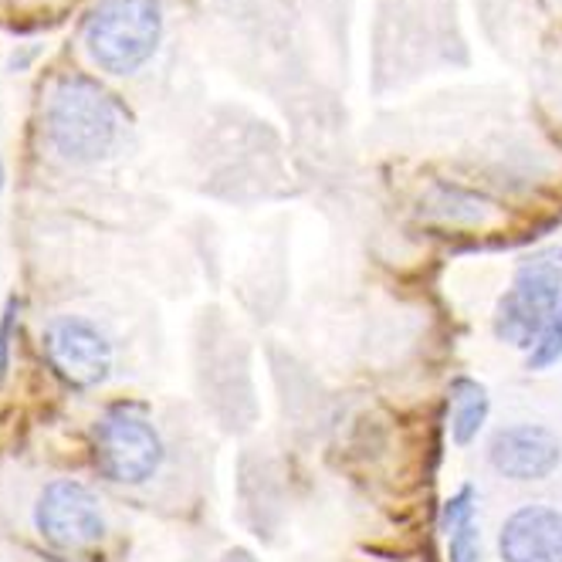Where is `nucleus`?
Here are the masks:
<instances>
[{
    "label": "nucleus",
    "mask_w": 562,
    "mask_h": 562,
    "mask_svg": "<svg viewBox=\"0 0 562 562\" xmlns=\"http://www.w3.org/2000/svg\"><path fill=\"white\" fill-rule=\"evenodd\" d=\"M498 562H562V508L526 502L512 508L495 536Z\"/></svg>",
    "instance_id": "6e6552de"
},
{
    "label": "nucleus",
    "mask_w": 562,
    "mask_h": 562,
    "mask_svg": "<svg viewBox=\"0 0 562 562\" xmlns=\"http://www.w3.org/2000/svg\"><path fill=\"white\" fill-rule=\"evenodd\" d=\"M448 539V562H485V549H481V526L477 515L458 521L454 529L445 532Z\"/></svg>",
    "instance_id": "9d476101"
},
{
    "label": "nucleus",
    "mask_w": 562,
    "mask_h": 562,
    "mask_svg": "<svg viewBox=\"0 0 562 562\" xmlns=\"http://www.w3.org/2000/svg\"><path fill=\"white\" fill-rule=\"evenodd\" d=\"M34 529L48 546L75 552L105 536V515L92 488L71 477H55L34 502Z\"/></svg>",
    "instance_id": "423d86ee"
},
{
    "label": "nucleus",
    "mask_w": 562,
    "mask_h": 562,
    "mask_svg": "<svg viewBox=\"0 0 562 562\" xmlns=\"http://www.w3.org/2000/svg\"><path fill=\"white\" fill-rule=\"evenodd\" d=\"M159 0H105L86 21V52L109 75L139 71L159 48Z\"/></svg>",
    "instance_id": "f03ea898"
},
{
    "label": "nucleus",
    "mask_w": 562,
    "mask_h": 562,
    "mask_svg": "<svg viewBox=\"0 0 562 562\" xmlns=\"http://www.w3.org/2000/svg\"><path fill=\"white\" fill-rule=\"evenodd\" d=\"M52 149L68 164H99L123 133V112L115 99L86 75H68L55 86L45 112Z\"/></svg>",
    "instance_id": "f257e3e1"
},
{
    "label": "nucleus",
    "mask_w": 562,
    "mask_h": 562,
    "mask_svg": "<svg viewBox=\"0 0 562 562\" xmlns=\"http://www.w3.org/2000/svg\"><path fill=\"white\" fill-rule=\"evenodd\" d=\"M18 315H21V299H8V308L0 315V386H4L11 373V339H14Z\"/></svg>",
    "instance_id": "f8f14e48"
},
{
    "label": "nucleus",
    "mask_w": 562,
    "mask_h": 562,
    "mask_svg": "<svg viewBox=\"0 0 562 562\" xmlns=\"http://www.w3.org/2000/svg\"><path fill=\"white\" fill-rule=\"evenodd\" d=\"M92 445L99 471L115 485L130 488L153 481L167 461L164 434L133 407H109L92 427Z\"/></svg>",
    "instance_id": "20e7f679"
},
{
    "label": "nucleus",
    "mask_w": 562,
    "mask_h": 562,
    "mask_svg": "<svg viewBox=\"0 0 562 562\" xmlns=\"http://www.w3.org/2000/svg\"><path fill=\"white\" fill-rule=\"evenodd\" d=\"M559 302H562V265L552 258L521 261L512 285L498 299L492 318L495 339L512 349L532 352L536 342L546 336Z\"/></svg>",
    "instance_id": "7ed1b4c3"
},
{
    "label": "nucleus",
    "mask_w": 562,
    "mask_h": 562,
    "mask_svg": "<svg viewBox=\"0 0 562 562\" xmlns=\"http://www.w3.org/2000/svg\"><path fill=\"white\" fill-rule=\"evenodd\" d=\"M4 183H8V170H4V159H0V196H4Z\"/></svg>",
    "instance_id": "ddd939ff"
},
{
    "label": "nucleus",
    "mask_w": 562,
    "mask_h": 562,
    "mask_svg": "<svg viewBox=\"0 0 562 562\" xmlns=\"http://www.w3.org/2000/svg\"><path fill=\"white\" fill-rule=\"evenodd\" d=\"M42 352L58 380L75 390H92L109 380L115 349L86 315H55L42 333Z\"/></svg>",
    "instance_id": "39448f33"
},
{
    "label": "nucleus",
    "mask_w": 562,
    "mask_h": 562,
    "mask_svg": "<svg viewBox=\"0 0 562 562\" xmlns=\"http://www.w3.org/2000/svg\"><path fill=\"white\" fill-rule=\"evenodd\" d=\"M448 411H451V440L458 448H468L485 430L492 414V396L488 386L471 376H458L448 390Z\"/></svg>",
    "instance_id": "1a4fd4ad"
},
{
    "label": "nucleus",
    "mask_w": 562,
    "mask_h": 562,
    "mask_svg": "<svg viewBox=\"0 0 562 562\" xmlns=\"http://www.w3.org/2000/svg\"><path fill=\"white\" fill-rule=\"evenodd\" d=\"M562 359V302H559V308H555V315H552V323H549V329H546V336L536 342V349L529 352V370H536V373H542V370H549V367H555Z\"/></svg>",
    "instance_id": "9b49d317"
},
{
    "label": "nucleus",
    "mask_w": 562,
    "mask_h": 562,
    "mask_svg": "<svg viewBox=\"0 0 562 562\" xmlns=\"http://www.w3.org/2000/svg\"><path fill=\"white\" fill-rule=\"evenodd\" d=\"M485 458L498 477L515 481V485H539V481H549L559 471L562 440L546 424L518 420L492 434Z\"/></svg>",
    "instance_id": "0eeeda50"
}]
</instances>
